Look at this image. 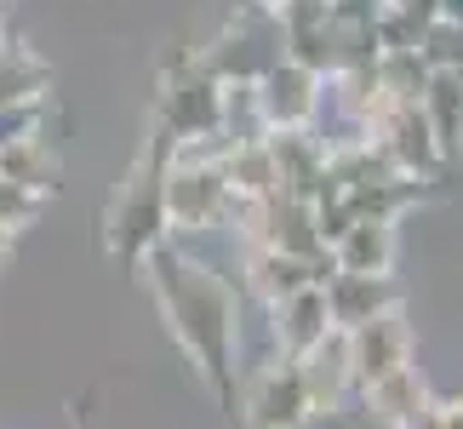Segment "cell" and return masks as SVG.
<instances>
[{
    "label": "cell",
    "instance_id": "12",
    "mask_svg": "<svg viewBox=\"0 0 463 429\" xmlns=\"http://www.w3.org/2000/svg\"><path fill=\"white\" fill-rule=\"evenodd\" d=\"M361 401H366V418L378 429H406L435 396H430V384L418 378V367H401V372H389V378H378L372 389H361Z\"/></svg>",
    "mask_w": 463,
    "mask_h": 429
},
{
    "label": "cell",
    "instance_id": "23",
    "mask_svg": "<svg viewBox=\"0 0 463 429\" xmlns=\"http://www.w3.org/2000/svg\"><path fill=\"white\" fill-rule=\"evenodd\" d=\"M435 424H440V429H463V396L435 401Z\"/></svg>",
    "mask_w": 463,
    "mask_h": 429
},
{
    "label": "cell",
    "instance_id": "22",
    "mask_svg": "<svg viewBox=\"0 0 463 429\" xmlns=\"http://www.w3.org/2000/svg\"><path fill=\"white\" fill-rule=\"evenodd\" d=\"M337 29H378V17L389 12V0H326Z\"/></svg>",
    "mask_w": 463,
    "mask_h": 429
},
{
    "label": "cell",
    "instance_id": "11",
    "mask_svg": "<svg viewBox=\"0 0 463 429\" xmlns=\"http://www.w3.org/2000/svg\"><path fill=\"white\" fill-rule=\"evenodd\" d=\"M304 361V378H309V396H315V413L332 418L344 396L354 389V367H349V332H332L326 344H315L309 355H298Z\"/></svg>",
    "mask_w": 463,
    "mask_h": 429
},
{
    "label": "cell",
    "instance_id": "6",
    "mask_svg": "<svg viewBox=\"0 0 463 429\" xmlns=\"http://www.w3.org/2000/svg\"><path fill=\"white\" fill-rule=\"evenodd\" d=\"M258 98H263V115H269V132H309L320 120V98H326V81L315 69L280 58L269 75L258 81Z\"/></svg>",
    "mask_w": 463,
    "mask_h": 429
},
{
    "label": "cell",
    "instance_id": "20",
    "mask_svg": "<svg viewBox=\"0 0 463 429\" xmlns=\"http://www.w3.org/2000/svg\"><path fill=\"white\" fill-rule=\"evenodd\" d=\"M24 138H46V103H6L0 110V149Z\"/></svg>",
    "mask_w": 463,
    "mask_h": 429
},
{
    "label": "cell",
    "instance_id": "13",
    "mask_svg": "<svg viewBox=\"0 0 463 429\" xmlns=\"http://www.w3.org/2000/svg\"><path fill=\"white\" fill-rule=\"evenodd\" d=\"M332 263L344 275H389L395 270V224H349V235L332 246Z\"/></svg>",
    "mask_w": 463,
    "mask_h": 429
},
{
    "label": "cell",
    "instance_id": "21",
    "mask_svg": "<svg viewBox=\"0 0 463 429\" xmlns=\"http://www.w3.org/2000/svg\"><path fill=\"white\" fill-rule=\"evenodd\" d=\"M423 58L435 69H458L463 75V24H430L423 34Z\"/></svg>",
    "mask_w": 463,
    "mask_h": 429
},
{
    "label": "cell",
    "instance_id": "9",
    "mask_svg": "<svg viewBox=\"0 0 463 429\" xmlns=\"http://www.w3.org/2000/svg\"><path fill=\"white\" fill-rule=\"evenodd\" d=\"M337 275V263H309V258H298V253H280V246H252L246 253V281H252V292L263 303H280V298H292V292H304V286H326Z\"/></svg>",
    "mask_w": 463,
    "mask_h": 429
},
{
    "label": "cell",
    "instance_id": "2",
    "mask_svg": "<svg viewBox=\"0 0 463 429\" xmlns=\"http://www.w3.org/2000/svg\"><path fill=\"white\" fill-rule=\"evenodd\" d=\"M166 167H172V138L155 127L149 155L137 160V172L120 184V195L103 212V241L127 270H144V258L155 246L172 241V218H166Z\"/></svg>",
    "mask_w": 463,
    "mask_h": 429
},
{
    "label": "cell",
    "instance_id": "15",
    "mask_svg": "<svg viewBox=\"0 0 463 429\" xmlns=\"http://www.w3.org/2000/svg\"><path fill=\"white\" fill-rule=\"evenodd\" d=\"M423 115H430L435 138L447 143V155L463 149V75L458 69H435L423 86Z\"/></svg>",
    "mask_w": 463,
    "mask_h": 429
},
{
    "label": "cell",
    "instance_id": "1",
    "mask_svg": "<svg viewBox=\"0 0 463 429\" xmlns=\"http://www.w3.org/2000/svg\"><path fill=\"white\" fill-rule=\"evenodd\" d=\"M144 275L155 286V303L166 315L172 338L184 344V355L194 361V372L212 384V396L223 406H241V298L206 258H194L189 246H177V235L166 246H155L144 258Z\"/></svg>",
    "mask_w": 463,
    "mask_h": 429
},
{
    "label": "cell",
    "instance_id": "16",
    "mask_svg": "<svg viewBox=\"0 0 463 429\" xmlns=\"http://www.w3.org/2000/svg\"><path fill=\"white\" fill-rule=\"evenodd\" d=\"M52 69L46 58H34L29 46H0V110L6 103H46Z\"/></svg>",
    "mask_w": 463,
    "mask_h": 429
},
{
    "label": "cell",
    "instance_id": "14",
    "mask_svg": "<svg viewBox=\"0 0 463 429\" xmlns=\"http://www.w3.org/2000/svg\"><path fill=\"white\" fill-rule=\"evenodd\" d=\"M223 172H229V184H235L241 201H263V195L280 189V167H275L269 138H263V143H229Z\"/></svg>",
    "mask_w": 463,
    "mask_h": 429
},
{
    "label": "cell",
    "instance_id": "26",
    "mask_svg": "<svg viewBox=\"0 0 463 429\" xmlns=\"http://www.w3.org/2000/svg\"><path fill=\"white\" fill-rule=\"evenodd\" d=\"M0 46H6V41H0Z\"/></svg>",
    "mask_w": 463,
    "mask_h": 429
},
{
    "label": "cell",
    "instance_id": "17",
    "mask_svg": "<svg viewBox=\"0 0 463 429\" xmlns=\"http://www.w3.org/2000/svg\"><path fill=\"white\" fill-rule=\"evenodd\" d=\"M0 177H12V184H29V189L52 195V189H58V155H52V138L6 143V149H0Z\"/></svg>",
    "mask_w": 463,
    "mask_h": 429
},
{
    "label": "cell",
    "instance_id": "5",
    "mask_svg": "<svg viewBox=\"0 0 463 429\" xmlns=\"http://www.w3.org/2000/svg\"><path fill=\"white\" fill-rule=\"evenodd\" d=\"M372 138L383 143V155L395 160L406 177H435L440 160H447V143L435 138L423 103H383V110L372 115Z\"/></svg>",
    "mask_w": 463,
    "mask_h": 429
},
{
    "label": "cell",
    "instance_id": "7",
    "mask_svg": "<svg viewBox=\"0 0 463 429\" xmlns=\"http://www.w3.org/2000/svg\"><path fill=\"white\" fill-rule=\"evenodd\" d=\"M349 367H354V389H372L389 372L412 367V327H406L401 310H389L378 320L349 332Z\"/></svg>",
    "mask_w": 463,
    "mask_h": 429
},
{
    "label": "cell",
    "instance_id": "24",
    "mask_svg": "<svg viewBox=\"0 0 463 429\" xmlns=\"http://www.w3.org/2000/svg\"><path fill=\"white\" fill-rule=\"evenodd\" d=\"M440 6V24H463V0H435Z\"/></svg>",
    "mask_w": 463,
    "mask_h": 429
},
{
    "label": "cell",
    "instance_id": "3",
    "mask_svg": "<svg viewBox=\"0 0 463 429\" xmlns=\"http://www.w3.org/2000/svg\"><path fill=\"white\" fill-rule=\"evenodd\" d=\"M160 132L172 143L223 138V81L189 52H177L160 81Z\"/></svg>",
    "mask_w": 463,
    "mask_h": 429
},
{
    "label": "cell",
    "instance_id": "25",
    "mask_svg": "<svg viewBox=\"0 0 463 429\" xmlns=\"http://www.w3.org/2000/svg\"><path fill=\"white\" fill-rule=\"evenodd\" d=\"M6 258H12V229L0 224V270H6Z\"/></svg>",
    "mask_w": 463,
    "mask_h": 429
},
{
    "label": "cell",
    "instance_id": "10",
    "mask_svg": "<svg viewBox=\"0 0 463 429\" xmlns=\"http://www.w3.org/2000/svg\"><path fill=\"white\" fill-rule=\"evenodd\" d=\"M326 310H332L337 332H354V327H366V320L401 310V286L389 275H344L337 270L326 281Z\"/></svg>",
    "mask_w": 463,
    "mask_h": 429
},
{
    "label": "cell",
    "instance_id": "8",
    "mask_svg": "<svg viewBox=\"0 0 463 429\" xmlns=\"http://www.w3.org/2000/svg\"><path fill=\"white\" fill-rule=\"evenodd\" d=\"M269 344L275 355H309L315 344H326L337 332L332 327V310H326V286H304V292L269 303Z\"/></svg>",
    "mask_w": 463,
    "mask_h": 429
},
{
    "label": "cell",
    "instance_id": "19",
    "mask_svg": "<svg viewBox=\"0 0 463 429\" xmlns=\"http://www.w3.org/2000/svg\"><path fill=\"white\" fill-rule=\"evenodd\" d=\"M46 201H52V195L29 189V184H12V177H0V224H6L12 235H17V229H29L34 218H41Z\"/></svg>",
    "mask_w": 463,
    "mask_h": 429
},
{
    "label": "cell",
    "instance_id": "18",
    "mask_svg": "<svg viewBox=\"0 0 463 429\" xmlns=\"http://www.w3.org/2000/svg\"><path fill=\"white\" fill-rule=\"evenodd\" d=\"M269 115H263L258 86H223V143H263Z\"/></svg>",
    "mask_w": 463,
    "mask_h": 429
},
{
    "label": "cell",
    "instance_id": "4",
    "mask_svg": "<svg viewBox=\"0 0 463 429\" xmlns=\"http://www.w3.org/2000/svg\"><path fill=\"white\" fill-rule=\"evenodd\" d=\"M241 424L246 429H309L315 413V396H309V378H304V361L298 355H269L246 372L241 384Z\"/></svg>",
    "mask_w": 463,
    "mask_h": 429
}]
</instances>
